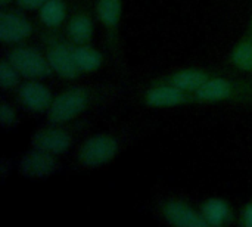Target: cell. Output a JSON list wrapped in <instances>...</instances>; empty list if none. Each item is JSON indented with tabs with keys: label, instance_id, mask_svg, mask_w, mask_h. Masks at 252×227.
<instances>
[{
	"label": "cell",
	"instance_id": "obj_12",
	"mask_svg": "<svg viewBox=\"0 0 252 227\" xmlns=\"http://www.w3.org/2000/svg\"><path fill=\"white\" fill-rule=\"evenodd\" d=\"M16 102L31 114H47L55 96L41 80H24L15 90Z\"/></svg>",
	"mask_w": 252,
	"mask_h": 227
},
{
	"label": "cell",
	"instance_id": "obj_13",
	"mask_svg": "<svg viewBox=\"0 0 252 227\" xmlns=\"http://www.w3.org/2000/svg\"><path fill=\"white\" fill-rule=\"evenodd\" d=\"M58 168H59V161L56 155L35 148H31L28 152H25L18 164L19 174L31 180L47 179L52 174H55Z\"/></svg>",
	"mask_w": 252,
	"mask_h": 227
},
{
	"label": "cell",
	"instance_id": "obj_4",
	"mask_svg": "<svg viewBox=\"0 0 252 227\" xmlns=\"http://www.w3.org/2000/svg\"><path fill=\"white\" fill-rule=\"evenodd\" d=\"M121 151V140L112 133H97L87 137L78 148L75 160L83 168H100L111 164Z\"/></svg>",
	"mask_w": 252,
	"mask_h": 227
},
{
	"label": "cell",
	"instance_id": "obj_10",
	"mask_svg": "<svg viewBox=\"0 0 252 227\" xmlns=\"http://www.w3.org/2000/svg\"><path fill=\"white\" fill-rule=\"evenodd\" d=\"M35 32L34 24L24 15L22 9L12 6L0 7V41L4 46L25 43Z\"/></svg>",
	"mask_w": 252,
	"mask_h": 227
},
{
	"label": "cell",
	"instance_id": "obj_23",
	"mask_svg": "<svg viewBox=\"0 0 252 227\" xmlns=\"http://www.w3.org/2000/svg\"><path fill=\"white\" fill-rule=\"evenodd\" d=\"M16 0H0V7H7L12 6Z\"/></svg>",
	"mask_w": 252,
	"mask_h": 227
},
{
	"label": "cell",
	"instance_id": "obj_14",
	"mask_svg": "<svg viewBox=\"0 0 252 227\" xmlns=\"http://www.w3.org/2000/svg\"><path fill=\"white\" fill-rule=\"evenodd\" d=\"M62 31L72 44H89L94 37V19L86 7H78L69 13Z\"/></svg>",
	"mask_w": 252,
	"mask_h": 227
},
{
	"label": "cell",
	"instance_id": "obj_17",
	"mask_svg": "<svg viewBox=\"0 0 252 227\" xmlns=\"http://www.w3.org/2000/svg\"><path fill=\"white\" fill-rule=\"evenodd\" d=\"M38 22L44 30L62 31L69 16L66 0H47L37 9Z\"/></svg>",
	"mask_w": 252,
	"mask_h": 227
},
{
	"label": "cell",
	"instance_id": "obj_18",
	"mask_svg": "<svg viewBox=\"0 0 252 227\" xmlns=\"http://www.w3.org/2000/svg\"><path fill=\"white\" fill-rule=\"evenodd\" d=\"M74 58L83 75L99 71L105 61L103 53L97 47H94L92 43L74 46Z\"/></svg>",
	"mask_w": 252,
	"mask_h": 227
},
{
	"label": "cell",
	"instance_id": "obj_15",
	"mask_svg": "<svg viewBox=\"0 0 252 227\" xmlns=\"http://www.w3.org/2000/svg\"><path fill=\"white\" fill-rule=\"evenodd\" d=\"M199 210L207 227H227L235 225L238 220L233 205L224 198H208L199 205Z\"/></svg>",
	"mask_w": 252,
	"mask_h": 227
},
{
	"label": "cell",
	"instance_id": "obj_20",
	"mask_svg": "<svg viewBox=\"0 0 252 227\" xmlns=\"http://www.w3.org/2000/svg\"><path fill=\"white\" fill-rule=\"evenodd\" d=\"M18 123H19V117H18L16 108L6 99H1V102H0V124L4 129H13L18 126Z\"/></svg>",
	"mask_w": 252,
	"mask_h": 227
},
{
	"label": "cell",
	"instance_id": "obj_21",
	"mask_svg": "<svg viewBox=\"0 0 252 227\" xmlns=\"http://www.w3.org/2000/svg\"><path fill=\"white\" fill-rule=\"evenodd\" d=\"M236 225L241 227H252V199L244 204V207L238 213Z\"/></svg>",
	"mask_w": 252,
	"mask_h": 227
},
{
	"label": "cell",
	"instance_id": "obj_19",
	"mask_svg": "<svg viewBox=\"0 0 252 227\" xmlns=\"http://www.w3.org/2000/svg\"><path fill=\"white\" fill-rule=\"evenodd\" d=\"M22 75L16 71V68L6 59H1L0 64V87L3 92H15L22 83Z\"/></svg>",
	"mask_w": 252,
	"mask_h": 227
},
{
	"label": "cell",
	"instance_id": "obj_11",
	"mask_svg": "<svg viewBox=\"0 0 252 227\" xmlns=\"http://www.w3.org/2000/svg\"><path fill=\"white\" fill-rule=\"evenodd\" d=\"M159 214L164 222L174 227H207L199 207L183 198H168L159 204Z\"/></svg>",
	"mask_w": 252,
	"mask_h": 227
},
{
	"label": "cell",
	"instance_id": "obj_2",
	"mask_svg": "<svg viewBox=\"0 0 252 227\" xmlns=\"http://www.w3.org/2000/svg\"><path fill=\"white\" fill-rule=\"evenodd\" d=\"M195 95L198 105H252V78L223 72L211 78Z\"/></svg>",
	"mask_w": 252,
	"mask_h": 227
},
{
	"label": "cell",
	"instance_id": "obj_9",
	"mask_svg": "<svg viewBox=\"0 0 252 227\" xmlns=\"http://www.w3.org/2000/svg\"><path fill=\"white\" fill-rule=\"evenodd\" d=\"M140 100L145 106L154 109H171L179 106L198 105L195 93L158 83H149V86L142 93Z\"/></svg>",
	"mask_w": 252,
	"mask_h": 227
},
{
	"label": "cell",
	"instance_id": "obj_5",
	"mask_svg": "<svg viewBox=\"0 0 252 227\" xmlns=\"http://www.w3.org/2000/svg\"><path fill=\"white\" fill-rule=\"evenodd\" d=\"M84 127L83 123H65V124H55L49 123L47 126L35 130L31 134L30 145L31 148L53 154L56 157L63 155L72 146L75 136Z\"/></svg>",
	"mask_w": 252,
	"mask_h": 227
},
{
	"label": "cell",
	"instance_id": "obj_7",
	"mask_svg": "<svg viewBox=\"0 0 252 227\" xmlns=\"http://www.w3.org/2000/svg\"><path fill=\"white\" fill-rule=\"evenodd\" d=\"M4 58L16 68L24 80H44L53 75L47 56L41 49L21 43L10 46Z\"/></svg>",
	"mask_w": 252,
	"mask_h": 227
},
{
	"label": "cell",
	"instance_id": "obj_8",
	"mask_svg": "<svg viewBox=\"0 0 252 227\" xmlns=\"http://www.w3.org/2000/svg\"><path fill=\"white\" fill-rule=\"evenodd\" d=\"M223 72L224 71L217 69V68L186 66V68H179V69L170 71L167 74H162V75L154 78L151 83L167 84V86H173L176 89H180V90H185L189 93H196L211 78H214Z\"/></svg>",
	"mask_w": 252,
	"mask_h": 227
},
{
	"label": "cell",
	"instance_id": "obj_6",
	"mask_svg": "<svg viewBox=\"0 0 252 227\" xmlns=\"http://www.w3.org/2000/svg\"><path fill=\"white\" fill-rule=\"evenodd\" d=\"M96 19L102 25L105 34V44L117 64L124 65L123 44H121V21H123V0H96Z\"/></svg>",
	"mask_w": 252,
	"mask_h": 227
},
{
	"label": "cell",
	"instance_id": "obj_1",
	"mask_svg": "<svg viewBox=\"0 0 252 227\" xmlns=\"http://www.w3.org/2000/svg\"><path fill=\"white\" fill-rule=\"evenodd\" d=\"M115 84H86L71 86L58 95L46 114L47 123L65 124L78 120L83 114L96 109L118 95Z\"/></svg>",
	"mask_w": 252,
	"mask_h": 227
},
{
	"label": "cell",
	"instance_id": "obj_3",
	"mask_svg": "<svg viewBox=\"0 0 252 227\" xmlns=\"http://www.w3.org/2000/svg\"><path fill=\"white\" fill-rule=\"evenodd\" d=\"M40 38H41L43 50L47 56V61L55 75L66 81L78 80L83 75L74 58L75 44H72L65 37L63 31H52L43 28Z\"/></svg>",
	"mask_w": 252,
	"mask_h": 227
},
{
	"label": "cell",
	"instance_id": "obj_22",
	"mask_svg": "<svg viewBox=\"0 0 252 227\" xmlns=\"http://www.w3.org/2000/svg\"><path fill=\"white\" fill-rule=\"evenodd\" d=\"M47 0H16L15 4L22 10H37Z\"/></svg>",
	"mask_w": 252,
	"mask_h": 227
},
{
	"label": "cell",
	"instance_id": "obj_24",
	"mask_svg": "<svg viewBox=\"0 0 252 227\" xmlns=\"http://www.w3.org/2000/svg\"><path fill=\"white\" fill-rule=\"evenodd\" d=\"M248 27H251L252 28V16H251V21H250V24H248Z\"/></svg>",
	"mask_w": 252,
	"mask_h": 227
},
{
	"label": "cell",
	"instance_id": "obj_16",
	"mask_svg": "<svg viewBox=\"0 0 252 227\" xmlns=\"http://www.w3.org/2000/svg\"><path fill=\"white\" fill-rule=\"evenodd\" d=\"M227 64L235 72L252 74V28L248 27L247 31L239 37V40L233 44Z\"/></svg>",
	"mask_w": 252,
	"mask_h": 227
}]
</instances>
